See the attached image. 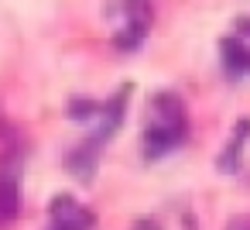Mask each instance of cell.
Returning <instances> with one entry per match:
<instances>
[{
	"label": "cell",
	"instance_id": "6da1fadb",
	"mask_svg": "<svg viewBox=\"0 0 250 230\" xmlns=\"http://www.w3.org/2000/svg\"><path fill=\"white\" fill-rule=\"evenodd\" d=\"M48 216H52L48 230H93V223H96V216L83 203H76V196H69V192H59L52 199Z\"/></svg>",
	"mask_w": 250,
	"mask_h": 230
},
{
	"label": "cell",
	"instance_id": "7a4b0ae2",
	"mask_svg": "<svg viewBox=\"0 0 250 230\" xmlns=\"http://www.w3.org/2000/svg\"><path fill=\"white\" fill-rule=\"evenodd\" d=\"M124 11H127V28H120V31L113 35V45H117L120 52H134V48H141V42H144L147 31H151L154 11H151V4H127Z\"/></svg>",
	"mask_w": 250,
	"mask_h": 230
},
{
	"label": "cell",
	"instance_id": "3957f363",
	"mask_svg": "<svg viewBox=\"0 0 250 230\" xmlns=\"http://www.w3.org/2000/svg\"><path fill=\"white\" fill-rule=\"evenodd\" d=\"M185 138H188V124H147L141 144H144L147 158H161V155L175 151Z\"/></svg>",
	"mask_w": 250,
	"mask_h": 230
},
{
	"label": "cell",
	"instance_id": "277c9868",
	"mask_svg": "<svg viewBox=\"0 0 250 230\" xmlns=\"http://www.w3.org/2000/svg\"><path fill=\"white\" fill-rule=\"evenodd\" d=\"M130 93H134V86H130V83H124V86H120V90H117L103 107H100V127H96V134H93L100 144H103V141H110V138L120 131L124 117H127V96H130Z\"/></svg>",
	"mask_w": 250,
	"mask_h": 230
},
{
	"label": "cell",
	"instance_id": "5b68a950",
	"mask_svg": "<svg viewBox=\"0 0 250 230\" xmlns=\"http://www.w3.org/2000/svg\"><path fill=\"white\" fill-rule=\"evenodd\" d=\"M96 165H100V141H96V138H86L79 148H72V151L65 155V172L76 175L79 182H93Z\"/></svg>",
	"mask_w": 250,
	"mask_h": 230
},
{
	"label": "cell",
	"instance_id": "8992f818",
	"mask_svg": "<svg viewBox=\"0 0 250 230\" xmlns=\"http://www.w3.org/2000/svg\"><path fill=\"white\" fill-rule=\"evenodd\" d=\"M147 124H188L185 103L175 93H154L147 103Z\"/></svg>",
	"mask_w": 250,
	"mask_h": 230
},
{
	"label": "cell",
	"instance_id": "52a82bcc",
	"mask_svg": "<svg viewBox=\"0 0 250 230\" xmlns=\"http://www.w3.org/2000/svg\"><path fill=\"white\" fill-rule=\"evenodd\" d=\"M219 55H223V66L229 76H247L250 72V45L236 35L229 38H219Z\"/></svg>",
	"mask_w": 250,
	"mask_h": 230
},
{
	"label": "cell",
	"instance_id": "ba28073f",
	"mask_svg": "<svg viewBox=\"0 0 250 230\" xmlns=\"http://www.w3.org/2000/svg\"><path fill=\"white\" fill-rule=\"evenodd\" d=\"M21 213V185L14 172H0V227L14 223Z\"/></svg>",
	"mask_w": 250,
	"mask_h": 230
},
{
	"label": "cell",
	"instance_id": "9c48e42d",
	"mask_svg": "<svg viewBox=\"0 0 250 230\" xmlns=\"http://www.w3.org/2000/svg\"><path fill=\"white\" fill-rule=\"evenodd\" d=\"M100 107H103V103H96V100H89V96H72L69 107H65V114H69V120L86 124V120L100 117Z\"/></svg>",
	"mask_w": 250,
	"mask_h": 230
},
{
	"label": "cell",
	"instance_id": "30bf717a",
	"mask_svg": "<svg viewBox=\"0 0 250 230\" xmlns=\"http://www.w3.org/2000/svg\"><path fill=\"white\" fill-rule=\"evenodd\" d=\"M240 148H243L240 141H229V144L223 148V155L216 158V168H219V172H236V168H240Z\"/></svg>",
	"mask_w": 250,
	"mask_h": 230
},
{
	"label": "cell",
	"instance_id": "8fae6325",
	"mask_svg": "<svg viewBox=\"0 0 250 230\" xmlns=\"http://www.w3.org/2000/svg\"><path fill=\"white\" fill-rule=\"evenodd\" d=\"M236 38H250V18H236Z\"/></svg>",
	"mask_w": 250,
	"mask_h": 230
},
{
	"label": "cell",
	"instance_id": "7c38bea8",
	"mask_svg": "<svg viewBox=\"0 0 250 230\" xmlns=\"http://www.w3.org/2000/svg\"><path fill=\"white\" fill-rule=\"evenodd\" d=\"M134 230H161V227H158L154 220H137V223H134Z\"/></svg>",
	"mask_w": 250,
	"mask_h": 230
}]
</instances>
